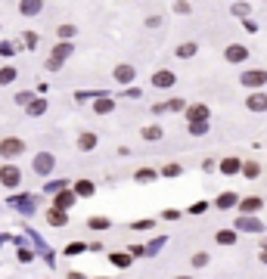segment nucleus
I'll use <instances>...</instances> for the list:
<instances>
[{"label": "nucleus", "instance_id": "nucleus-1", "mask_svg": "<svg viewBox=\"0 0 267 279\" xmlns=\"http://www.w3.org/2000/svg\"><path fill=\"white\" fill-rule=\"evenodd\" d=\"M19 155H25V140L22 137H3L0 140V158L3 161H16Z\"/></svg>", "mask_w": 267, "mask_h": 279}, {"label": "nucleus", "instance_id": "nucleus-2", "mask_svg": "<svg viewBox=\"0 0 267 279\" xmlns=\"http://www.w3.org/2000/svg\"><path fill=\"white\" fill-rule=\"evenodd\" d=\"M0 183H3L6 189H16L22 183V171H19L16 161H3V165H0Z\"/></svg>", "mask_w": 267, "mask_h": 279}, {"label": "nucleus", "instance_id": "nucleus-3", "mask_svg": "<svg viewBox=\"0 0 267 279\" xmlns=\"http://www.w3.org/2000/svg\"><path fill=\"white\" fill-rule=\"evenodd\" d=\"M239 84L249 87V90H261L267 84V72H264V68H249V72L239 75Z\"/></svg>", "mask_w": 267, "mask_h": 279}, {"label": "nucleus", "instance_id": "nucleus-4", "mask_svg": "<svg viewBox=\"0 0 267 279\" xmlns=\"http://www.w3.org/2000/svg\"><path fill=\"white\" fill-rule=\"evenodd\" d=\"M53 165H56L53 152H38V155H34V161H31V171L38 174V177H47V174L53 171Z\"/></svg>", "mask_w": 267, "mask_h": 279}, {"label": "nucleus", "instance_id": "nucleus-5", "mask_svg": "<svg viewBox=\"0 0 267 279\" xmlns=\"http://www.w3.org/2000/svg\"><path fill=\"white\" fill-rule=\"evenodd\" d=\"M249 46H242V44H227L224 46V59L230 62V65H239V62H246L249 59Z\"/></svg>", "mask_w": 267, "mask_h": 279}, {"label": "nucleus", "instance_id": "nucleus-6", "mask_svg": "<svg viewBox=\"0 0 267 279\" xmlns=\"http://www.w3.org/2000/svg\"><path fill=\"white\" fill-rule=\"evenodd\" d=\"M174 84H177V75H174L171 68H159V72H153V87L156 90H171Z\"/></svg>", "mask_w": 267, "mask_h": 279}, {"label": "nucleus", "instance_id": "nucleus-7", "mask_svg": "<svg viewBox=\"0 0 267 279\" xmlns=\"http://www.w3.org/2000/svg\"><path fill=\"white\" fill-rule=\"evenodd\" d=\"M183 112H187V121L190 124H196V121H212V109H208L205 102H193V106H187Z\"/></svg>", "mask_w": 267, "mask_h": 279}, {"label": "nucleus", "instance_id": "nucleus-8", "mask_svg": "<svg viewBox=\"0 0 267 279\" xmlns=\"http://www.w3.org/2000/svg\"><path fill=\"white\" fill-rule=\"evenodd\" d=\"M246 109L264 115V112H267V93H264V90H252L249 96H246Z\"/></svg>", "mask_w": 267, "mask_h": 279}, {"label": "nucleus", "instance_id": "nucleus-9", "mask_svg": "<svg viewBox=\"0 0 267 279\" xmlns=\"http://www.w3.org/2000/svg\"><path fill=\"white\" fill-rule=\"evenodd\" d=\"M112 81H118V84H131V81H137V68L131 62H121V65H115V72H112Z\"/></svg>", "mask_w": 267, "mask_h": 279}, {"label": "nucleus", "instance_id": "nucleus-10", "mask_svg": "<svg viewBox=\"0 0 267 279\" xmlns=\"http://www.w3.org/2000/svg\"><path fill=\"white\" fill-rule=\"evenodd\" d=\"M236 208H239L246 217H252V214H258L261 208H264V199H261V195H246V199L236 202Z\"/></svg>", "mask_w": 267, "mask_h": 279}, {"label": "nucleus", "instance_id": "nucleus-11", "mask_svg": "<svg viewBox=\"0 0 267 279\" xmlns=\"http://www.w3.org/2000/svg\"><path fill=\"white\" fill-rule=\"evenodd\" d=\"M72 53H75V44H72V41H56V46L50 50V59H59V62H65Z\"/></svg>", "mask_w": 267, "mask_h": 279}, {"label": "nucleus", "instance_id": "nucleus-12", "mask_svg": "<svg viewBox=\"0 0 267 279\" xmlns=\"http://www.w3.org/2000/svg\"><path fill=\"white\" fill-rule=\"evenodd\" d=\"M19 13L31 19V16H41L44 13V0H19Z\"/></svg>", "mask_w": 267, "mask_h": 279}, {"label": "nucleus", "instance_id": "nucleus-13", "mask_svg": "<svg viewBox=\"0 0 267 279\" xmlns=\"http://www.w3.org/2000/svg\"><path fill=\"white\" fill-rule=\"evenodd\" d=\"M97 143H100V140H97L94 131H81L78 140H75V146L81 149V152H90V149H97Z\"/></svg>", "mask_w": 267, "mask_h": 279}, {"label": "nucleus", "instance_id": "nucleus-14", "mask_svg": "<svg viewBox=\"0 0 267 279\" xmlns=\"http://www.w3.org/2000/svg\"><path fill=\"white\" fill-rule=\"evenodd\" d=\"M196 53H199V44L196 41H183V44H177V50H174L177 59H193Z\"/></svg>", "mask_w": 267, "mask_h": 279}, {"label": "nucleus", "instance_id": "nucleus-15", "mask_svg": "<svg viewBox=\"0 0 267 279\" xmlns=\"http://www.w3.org/2000/svg\"><path fill=\"white\" fill-rule=\"evenodd\" d=\"M236 202H239L236 192H220L217 199H214V205L220 208V211H230V208H236Z\"/></svg>", "mask_w": 267, "mask_h": 279}, {"label": "nucleus", "instance_id": "nucleus-16", "mask_svg": "<svg viewBox=\"0 0 267 279\" xmlns=\"http://www.w3.org/2000/svg\"><path fill=\"white\" fill-rule=\"evenodd\" d=\"M53 205L59 208V211H68V208L75 205V192H65V189H59V192H56V199H53Z\"/></svg>", "mask_w": 267, "mask_h": 279}, {"label": "nucleus", "instance_id": "nucleus-17", "mask_svg": "<svg viewBox=\"0 0 267 279\" xmlns=\"http://www.w3.org/2000/svg\"><path fill=\"white\" fill-rule=\"evenodd\" d=\"M140 137L146 140V143H156V140H161V137H165V131H161L159 124H146L143 131H140Z\"/></svg>", "mask_w": 267, "mask_h": 279}, {"label": "nucleus", "instance_id": "nucleus-18", "mask_svg": "<svg viewBox=\"0 0 267 279\" xmlns=\"http://www.w3.org/2000/svg\"><path fill=\"white\" fill-rule=\"evenodd\" d=\"M236 227H239V230H246V232H261V230H264V224H261V220L246 217V214L239 217V224H236Z\"/></svg>", "mask_w": 267, "mask_h": 279}, {"label": "nucleus", "instance_id": "nucleus-19", "mask_svg": "<svg viewBox=\"0 0 267 279\" xmlns=\"http://www.w3.org/2000/svg\"><path fill=\"white\" fill-rule=\"evenodd\" d=\"M78 34V25H72V22H62L59 28H56V41H72Z\"/></svg>", "mask_w": 267, "mask_h": 279}, {"label": "nucleus", "instance_id": "nucleus-20", "mask_svg": "<svg viewBox=\"0 0 267 279\" xmlns=\"http://www.w3.org/2000/svg\"><path fill=\"white\" fill-rule=\"evenodd\" d=\"M44 112H47V102H44V99H31L28 106H25V115H28V118H41Z\"/></svg>", "mask_w": 267, "mask_h": 279}, {"label": "nucleus", "instance_id": "nucleus-21", "mask_svg": "<svg viewBox=\"0 0 267 279\" xmlns=\"http://www.w3.org/2000/svg\"><path fill=\"white\" fill-rule=\"evenodd\" d=\"M239 168H242V161H239L236 155H230V158L220 161V174H227V177H230V174H236Z\"/></svg>", "mask_w": 267, "mask_h": 279}, {"label": "nucleus", "instance_id": "nucleus-22", "mask_svg": "<svg viewBox=\"0 0 267 279\" xmlns=\"http://www.w3.org/2000/svg\"><path fill=\"white\" fill-rule=\"evenodd\" d=\"M112 109H115V102H112V96H100V99L94 102V112H97V115H109Z\"/></svg>", "mask_w": 267, "mask_h": 279}, {"label": "nucleus", "instance_id": "nucleus-23", "mask_svg": "<svg viewBox=\"0 0 267 279\" xmlns=\"http://www.w3.org/2000/svg\"><path fill=\"white\" fill-rule=\"evenodd\" d=\"M217 245H236V230H220L217 236H214Z\"/></svg>", "mask_w": 267, "mask_h": 279}, {"label": "nucleus", "instance_id": "nucleus-24", "mask_svg": "<svg viewBox=\"0 0 267 279\" xmlns=\"http://www.w3.org/2000/svg\"><path fill=\"white\" fill-rule=\"evenodd\" d=\"M16 81V65H3L0 68V87H9Z\"/></svg>", "mask_w": 267, "mask_h": 279}, {"label": "nucleus", "instance_id": "nucleus-25", "mask_svg": "<svg viewBox=\"0 0 267 279\" xmlns=\"http://www.w3.org/2000/svg\"><path fill=\"white\" fill-rule=\"evenodd\" d=\"M65 211H59V208H53V211H47V224L50 227H65Z\"/></svg>", "mask_w": 267, "mask_h": 279}, {"label": "nucleus", "instance_id": "nucleus-26", "mask_svg": "<svg viewBox=\"0 0 267 279\" xmlns=\"http://www.w3.org/2000/svg\"><path fill=\"white\" fill-rule=\"evenodd\" d=\"M94 192H97V186L90 180H78L75 183V195H84V199H87V195H94Z\"/></svg>", "mask_w": 267, "mask_h": 279}, {"label": "nucleus", "instance_id": "nucleus-27", "mask_svg": "<svg viewBox=\"0 0 267 279\" xmlns=\"http://www.w3.org/2000/svg\"><path fill=\"white\" fill-rule=\"evenodd\" d=\"M134 180H140V183H153V180H159V171H153V168H140L134 174Z\"/></svg>", "mask_w": 267, "mask_h": 279}, {"label": "nucleus", "instance_id": "nucleus-28", "mask_svg": "<svg viewBox=\"0 0 267 279\" xmlns=\"http://www.w3.org/2000/svg\"><path fill=\"white\" fill-rule=\"evenodd\" d=\"M239 171H242V174H246V177H249V180H255V177H258V174H261V165H258V161H246V165H242Z\"/></svg>", "mask_w": 267, "mask_h": 279}, {"label": "nucleus", "instance_id": "nucleus-29", "mask_svg": "<svg viewBox=\"0 0 267 279\" xmlns=\"http://www.w3.org/2000/svg\"><path fill=\"white\" fill-rule=\"evenodd\" d=\"M187 109V102L183 99H168V102H161V112H183Z\"/></svg>", "mask_w": 267, "mask_h": 279}, {"label": "nucleus", "instance_id": "nucleus-30", "mask_svg": "<svg viewBox=\"0 0 267 279\" xmlns=\"http://www.w3.org/2000/svg\"><path fill=\"white\" fill-rule=\"evenodd\" d=\"M249 3H246V0H239V3H233V6H230V13H233V16H239V19H249Z\"/></svg>", "mask_w": 267, "mask_h": 279}, {"label": "nucleus", "instance_id": "nucleus-31", "mask_svg": "<svg viewBox=\"0 0 267 279\" xmlns=\"http://www.w3.org/2000/svg\"><path fill=\"white\" fill-rule=\"evenodd\" d=\"M159 174H161V177H180V174H183V168L177 165V161H171V165H165Z\"/></svg>", "mask_w": 267, "mask_h": 279}, {"label": "nucleus", "instance_id": "nucleus-32", "mask_svg": "<svg viewBox=\"0 0 267 279\" xmlns=\"http://www.w3.org/2000/svg\"><path fill=\"white\" fill-rule=\"evenodd\" d=\"M109 261H112L115 267H127V264H131V258H127L124 251H115V254H109Z\"/></svg>", "mask_w": 267, "mask_h": 279}, {"label": "nucleus", "instance_id": "nucleus-33", "mask_svg": "<svg viewBox=\"0 0 267 279\" xmlns=\"http://www.w3.org/2000/svg\"><path fill=\"white\" fill-rule=\"evenodd\" d=\"M174 13H177V16H190L193 6L187 3V0H177V3H174Z\"/></svg>", "mask_w": 267, "mask_h": 279}, {"label": "nucleus", "instance_id": "nucleus-34", "mask_svg": "<svg viewBox=\"0 0 267 279\" xmlns=\"http://www.w3.org/2000/svg\"><path fill=\"white\" fill-rule=\"evenodd\" d=\"M190 134H193V137L208 134V121H196V124H190Z\"/></svg>", "mask_w": 267, "mask_h": 279}, {"label": "nucleus", "instance_id": "nucleus-35", "mask_svg": "<svg viewBox=\"0 0 267 279\" xmlns=\"http://www.w3.org/2000/svg\"><path fill=\"white\" fill-rule=\"evenodd\" d=\"M13 53H16V44H9V41H0V56H3V59H9Z\"/></svg>", "mask_w": 267, "mask_h": 279}, {"label": "nucleus", "instance_id": "nucleus-36", "mask_svg": "<svg viewBox=\"0 0 267 279\" xmlns=\"http://www.w3.org/2000/svg\"><path fill=\"white\" fill-rule=\"evenodd\" d=\"M208 264V251H196L193 254V267H205Z\"/></svg>", "mask_w": 267, "mask_h": 279}, {"label": "nucleus", "instance_id": "nucleus-37", "mask_svg": "<svg viewBox=\"0 0 267 279\" xmlns=\"http://www.w3.org/2000/svg\"><path fill=\"white\" fill-rule=\"evenodd\" d=\"M90 227H94V230H106L109 227V217H94V220H90Z\"/></svg>", "mask_w": 267, "mask_h": 279}, {"label": "nucleus", "instance_id": "nucleus-38", "mask_svg": "<svg viewBox=\"0 0 267 279\" xmlns=\"http://www.w3.org/2000/svg\"><path fill=\"white\" fill-rule=\"evenodd\" d=\"M146 28H161V16H146Z\"/></svg>", "mask_w": 267, "mask_h": 279}, {"label": "nucleus", "instance_id": "nucleus-39", "mask_svg": "<svg viewBox=\"0 0 267 279\" xmlns=\"http://www.w3.org/2000/svg\"><path fill=\"white\" fill-rule=\"evenodd\" d=\"M242 25H246V31H249V34H258V25H255L252 19H242Z\"/></svg>", "mask_w": 267, "mask_h": 279}, {"label": "nucleus", "instance_id": "nucleus-40", "mask_svg": "<svg viewBox=\"0 0 267 279\" xmlns=\"http://www.w3.org/2000/svg\"><path fill=\"white\" fill-rule=\"evenodd\" d=\"M25 44H28L31 50H34V46H38V34H31V31H25Z\"/></svg>", "mask_w": 267, "mask_h": 279}, {"label": "nucleus", "instance_id": "nucleus-41", "mask_svg": "<svg viewBox=\"0 0 267 279\" xmlns=\"http://www.w3.org/2000/svg\"><path fill=\"white\" fill-rule=\"evenodd\" d=\"M205 205H208V202H196L190 211H193V214H202V211H205Z\"/></svg>", "mask_w": 267, "mask_h": 279}, {"label": "nucleus", "instance_id": "nucleus-42", "mask_svg": "<svg viewBox=\"0 0 267 279\" xmlns=\"http://www.w3.org/2000/svg\"><path fill=\"white\" fill-rule=\"evenodd\" d=\"M65 251H68V254H78V251H84V245H81V242H75V245H68Z\"/></svg>", "mask_w": 267, "mask_h": 279}, {"label": "nucleus", "instance_id": "nucleus-43", "mask_svg": "<svg viewBox=\"0 0 267 279\" xmlns=\"http://www.w3.org/2000/svg\"><path fill=\"white\" fill-rule=\"evenodd\" d=\"M47 68H50V72H56V68H62V62L59 59H47Z\"/></svg>", "mask_w": 267, "mask_h": 279}, {"label": "nucleus", "instance_id": "nucleus-44", "mask_svg": "<svg viewBox=\"0 0 267 279\" xmlns=\"http://www.w3.org/2000/svg\"><path fill=\"white\" fill-rule=\"evenodd\" d=\"M261 261H264V264H267V251H261Z\"/></svg>", "mask_w": 267, "mask_h": 279}, {"label": "nucleus", "instance_id": "nucleus-45", "mask_svg": "<svg viewBox=\"0 0 267 279\" xmlns=\"http://www.w3.org/2000/svg\"><path fill=\"white\" fill-rule=\"evenodd\" d=\"M174 279H193V276H174Z\"/></svg>", "mask_w": 267, "mask_h": 279}, {"label": "nucleus", "instance_id": "nucleus-46", "mask_svg": "<svg viewBox=\"0 0 267 279\" xmlns=\"http://www.w3.org/2000/svg\"><path fill=\"white\" fill-rule=\"evenodd\" d=\"M264 251H267V239H264Z\"/></svg>", "mask_w": 267, "mask_h": 279}, {"label": "nucleus", "instance_id": "nucleus-47", "mask_svg": "<svg viewBox=\"0 0 267 279\" xmlns=\"http://www.w3.org/2000/svg\"><path fill=\"white\" fill-rule=\"evenodd\" d=\"M0 31H3V25H0Z\"/></svg>", "mask_w": 267, "mask_h": 279}]
</instances>
